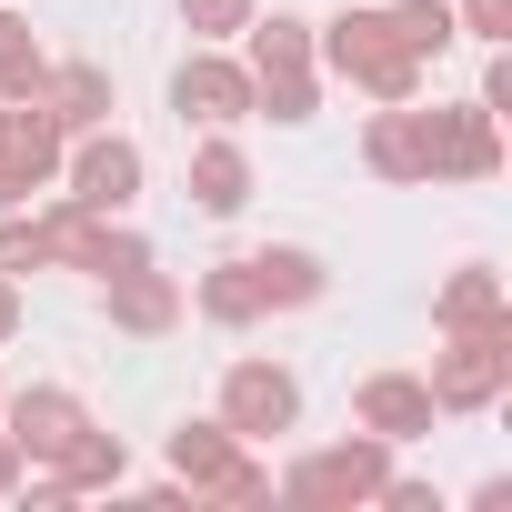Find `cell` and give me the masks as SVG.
I'll return each mask as SVG.
<instances>
[{"label": "cell", "instance_id": "3957f363", "mask_svg": "<svg viewBox=\"0 0 512 512\" xmlns=\"http://www.w3.org/2000/svg\"><path fill=\"white\" fill-rule=\"evenodd\" d=\"M512 392V322L452 332V352L432 362V412H492Z\"/></svg>", "mask_w": 512, "mask_h": 512}, {"label": "cell", "instance_id": "5b68a950", "mask_svg": "<svg viewBox=\"0 0 512 512\" xmlns=\"http://www.w3.org/2000/svg\"><path fill=\"white\" fill-rule=\"evenodd\" d=\"M61 141H71V131L41 111V91H31V101H0V211H21L31 191H51Z\"/></svg>", "mask_w": 512, "mask_h": 512}, {"label": "cell", "instance_id": "2e32d148", "mask_svg": "<svg viewBox=\"0 0 512 512\" xmlns=\"http://www.w3.org/2000/svg\"><path fill=\"white\" fill-rule=\"evenodd\" d=\"M362 161H372V181H422V111L382 101L372 131H362Z\"/></svg>", "mask_w": 512, "mask_h": 512}, {"label": "cell", "instance_id": "52a82bcc", "mask_svg": "<svg viewBox=\"0 0 512 512\" xmlns=\"http://www.w3.org/2000/svg\"><path fill=\"white\" fill-rule=\"evenodd\" d=\"M221 422H231L241 442L292 432V422H302V382H292L282 362H231V372H221Z\"/></svg>", "mask_w": 512, "mask_h": 512}, {"label": "cell", "instance_id": "9c48e42d", "mask_svg": "<svg viewBox=\"0 0 512 512\" xmlns=\"http://www.w3.org/2000/svg\"><path fill=\"white\" fill-rule=\"evenodd\" d=\"M91 412H81V392H61V382H31V392H0V432L21 442V462H61V442L81 432Z\"/></svg>", "mask_w": 512, "mask_h": 512}, {"label": "cell", "instance_id": "4316f807", "mask_svg": "<svg viewBox=\"0 0 512 512\" xmlns=\"http://www.w3.org/2000/svg\"><path fill=\"white\" fill-rule=\"evenodd\" d=\"M482 111H492V121L512 111V51H502V41H492V61H482Z\"/></svg>", "mask_w": 512, "mask_h": 512}, {"label": "cell", "instance_id": "ac0fdd59", "mask_svg": "<svg viewBox=\"0 0 512 512\" xmlns=\"http://www.w3.org/2000/svg\"><path fill=\"white\" fill-rule=\"evenodd\" d=\"M432 322H442V332H482V322H512V292H502V272H482V262H472V272H452V282L432 292Z\"/></svg>", "mask_w": 512, "mask_h": 512}, {"label": "cell", "instance_id": "d4e9b609", "mask_svg": "<svg viewBox=\"0 0 512 512\" xmlns=\"http://www.w3.org/2000/svg\"><path fill=\"white\" fill-rule=\"evenodd\" d=\"M0 272H11V282L41 272V221L31 211H0Z\"/></svg>", "mask_w": 512, "mask_h": 512}, {"label": "cell", "instance_id": "277c9868", "mask_svg": "<svg viewBox=\"0 0 512 512\" xmlns=\"http://www.w3.org/2000/svg\"><path fill=\"white\" fill-rule=\"evenodd\" d=\"M382 482H392V442L382 432H352L332 452H302L282 472V502H382Z\"/></svg>", "mask_w": 512, "mask_h": 512}, {"label": "cell", "instance_id": "e0dca14e", "mask_svg": "<svg viewBox=\"0 0 512 512\" xmlns=\"http://www.w3.org/2000/svg\"><path fill=\"white\" fill-rule=\"evenodd\" d=\"M191 201H201L211 221H231V211L251 201V161H241V141H231V131H211V141L191 151Z\"/></svg>", "mask_w": 512, "mask_h": 512}, {"label": "cell", "instance_id": "9a60e30c", "mask_svg": "<svg viewBox=\"0 0 512 512\" xmlns=\"http://www.w3.org/2000/svg\"><path fill=\"white\" fill-rule=\"evenodd\" d=\"M121 472H131V452H121V432H101V422H81L71 442H61V462H51V482L81 502V492H121Z\"/></svg>", "mask_w": 512, "mask_h": 512}, {"label": "cell", "instance_id": "ba28073f", "mask_svg": "<svg viewBox=\"0 0 512 512\" xmlns=\"http://www.w3.org/2000/svg\"><path fill=\"white\" fill-rule=\"evenodd\" d=\"M171 111L181 121H201V131H231V121H251V71L241 61H221L211 41L171 71Z\"/></svg>", "mask_w": 512, "mask_h": 512}, {"label": "cell", "instance_id": "44dd1931", "mask_svg": "<svg viewBox=\"0 0 512 512\" xmlns=\"http://www.w3.org/2000/svg\"><path fill=\"white\" fill-rule=\"evenodd\" d=\"M41 71H51L41 31H31L21 11H0V101H31V91H41Z\"/></svg>", "mask_w": 512, "mask_h": 512}, {"label": "cell", "instance_id": "f546056e", "mask_svg": "<svg viewBox=\"0 0 512 512\" xmlns=\"http://www.w3.org/2000/svg\"><path fill=\"white\" fill-rule=\"evenodd\" d=\"M0 392H11V382H0Z\"/></svg>", "mask_w": 512, "mask_h": 512}, {"label": "cell", "instance_id": "d6986e66", "mask_svg": "<svg viewBox=\"0 0 512 512\" xmlns=\"http://www.w3.org/2000/svg\"><path fill=\"white\" fill-rule=\"evenodd\" d=\"M251 111H272L282 131H302V121L322 111V71H312V61H292V71H251Z\"/></svg>", "mask_w": 512, "mask_h": 512}, {"label": "cell", "instance_id": "8992f818", "mask_svg": "<svg viewBox=\"0 0 512 512\" xmlns=\"http://www.w3.org/2000/svg\"><path fill=\"white\" fill-rule=\"evenodd\" d=\"M502 171V121L482 101L422 111V181H492Z\"/></svg>", "mask_w": 512, "mask_h": 512}, {"label": "cell", "instance_id": "7c38bea8", "mask_svg": "<svg viewBox=\"0 0 512 512\" xmlns=\"http://www.w3.org/2000/svg\"><path fill=\"white\" fill-rule=\"evenodd\" d=\"M241 262H251V282H262V312H302V302H322V292H332V262H322V251H302V241L241 251Z\"/></svg>", "mask_w": 512, "mask_h": 512}, {"label": "cell", "instance_id": "f1b7e54d", "mask_svg": "<svg viewBox=\"0 0 512 512\" xmlns=\"http://www.w3.org/2000/svg\"><path fill=\"white\" fill-rule=\"evenodd\" d=\"M21 472H31V462H21V442L0 432V492H21Z\"/></svg>", "mask_w": 512, "mask_h": 512}, {"label": "cell", "instance_id": "ffe728a7", "mask_svg": "<svg viewBox=\"0 0 512 512\" xmlns=\"http://www.w3.org/2000/svg\"><path fill=\"white\" fill-rule=\"evenodd\" d=\"M201 322H221V332L262 322V282H251V262H211L201 272Z\"/></svg>", "mask_w": 512, "mask_h": 512}, {"label": "cell", "instance_id": "6da1fadb", "mask_svg": "<svg viewBox=\"0 0 512 512\" xmlns=\"http://www.w3.org/2000/svg\"><path fill=\"white\" fill-rule=\"evenodd\" d=\"M312 61L352 81L362 101H422V51L392 31V11H332L312 21Z\"/></svg>", "mask_w": 512, "mask_h": 512}, {"label": "cell", "instance_id": "484cf974", "mask_svg": "<svg viewBox=\"0 0 512 512\" xmlns=\"http://www.w3.org/2000/svg\"><path fill=\"white\" fill-rule=\"evenodd\" d=\"M452 31H462V41H502V31H512V0H462Z\"/></svg>", "mask_w": 512, "mask_h": 512}, {"label": "cell", "instance_id": "4fadbf2b", "mask_svg": "<svg viewBox=\"0 0 512 512\" xmlns=\"http://www.w3.org/2000/svg\"><path fill=\"white\" fill-rule=\"evenodd\" d=\"M41 111H51L71 141L101 131V121H111V71H101V61H51V71H41Z\"/></svg>", "mask_w": 512, "mask_h": 512}, {"label": "cell", "instance_id": "5bb4252c", "mask_svg": "<svg viewBox=\"0 0 512 512\" xmlns=\"http://www.w3.org/2000/svg\"><path fill=\"white\" fill-rule=\"evenodd\" d=\"M171 322H181V282H171V272H151V262H141V272H121V282H111V332L161 342Z\"/></svg>", "mask_w": 512, "mask_h": 512}, {"label": "cell", "instance_id": "83f0119b", "mask_svg": "<svg viewBox=\"0 0 512 512\" xmlns=\"http://www.w3.org/2000/svg\"><path fill=\"white\" fill-rule=\"evenodd\" d=\"M21 322H31V302H21V282H11V272H0V342H11Z\"/></svg>", "mask_w": 512, "mask_h": 512}, {"label": "cell", "instance_id": "8fae6325", "mask_svg": "<svg viewBox=\"0 0 512 512\" xmlns=\"http://www.w3.org/2000/svg\"><path fill=\"white\" fill-rule=\"evenodd\" d=\"M352 422H362V432H382V442L402 452V442H422L442 412H432V382H422V372H372V382L352 392Z\"/></svg>", "mask_w": 512, "mask_h": 512}, {"label": "cell", "instance_id": "7402d4cb", "mask_svg": "<svg viewBox=\"0 0 512 512\" xmlns=\"http://www.w3.org/2000/svg\"><path fill=\"white\" fill-rule=\"evenodd\" d=\"M241 41H251V61H241V71H292V61H312V21H292V11H272V21L251 11V21H241Z\"/></svg>", "mask_w": 512, "mask_h": 512}, {"label": "cell", "instance_id": "7a4b0ae2", "mask_svg": "<svg viewBox=\"0 0 512 512\" xmlns=\"http://www.w3.org/2000/svg\"><path fill=\"white\" fill-rule=\"evenodd\" d=\"M171 482H181L191 502H272V472L241 452V432H231L221 412L171 432Z\"/></svg>", "mask_w": 512, "mask_h": 512}, {"label": "cell", "instance_id": "603a6c76", "mask_svg": "<svg viewBox=\"0 0 512 512\" xmlns=\"http://www.w3.org/2000/svg\"><path fill=\"white\" fill-rule=\"evenodd\" d=\"M392 31H402L422 61H442V51L462 41V31H452V0H402V11H392Z\"/></svg>", "mask_w": 512, "mask_h": 512}, {"label": "cell", "instance_id": "cb8c5ba5", "mask_svg": "<svg viewBox=\"0 0 512 512\" xmlns=\"http://www.w3.org/2000/svg\"><path fill=\"white\" fill-rule=\"evenodd\" d=\"M251 11H262V0H181V31L191 41H241Z\"/></svg>", "mask_w": 512, "mask_h": 512}, {"label": "cell", "instance_id": "30bf717a", "mask_svg": "<svg viewBox=\"0 0 512 512\" xmlns=\"http://www.w3.org/2000/svg\"><path fill=\"white\" fill-rule=\"evenodd\" d=\"M71 201H91V211H131L141 201V141H121V131H81V151H71Z\"/></svg>", "mask_w": 512, "mask_h": 512}]
</instances>
